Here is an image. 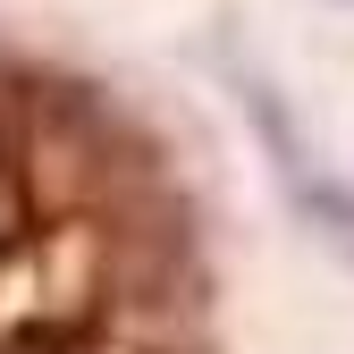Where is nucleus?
<instances>
[{
  "label": "nucleus",
  "mask_w": 354,
  "mask_h": 354,
  "mask_svg": "<svg viewBox=\"0 0 354 354\" xmlns=\"http://www.w3.org/2000/svg\"><path fill=\"white\" fill-rule=\"evenodd\" d=\"M26 219H34V194H26V169L0 152V261L26 245Z\"/></svg>",
  "instance_id": "nucleus-1"
}]
</instances>
